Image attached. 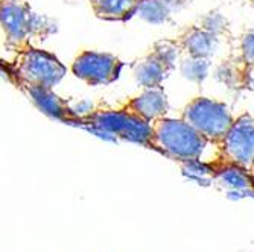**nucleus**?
Segmentation results:
<instances>
[{"instance_id":"2eb2a0df","label":"nucleus","mask_w":254,"mask_h":252,"mask_svg":"<svg viewBox=\"0 0 254 252\" xmlns=\"http://www.w3.org/2000/svg\"><path fill=\"white\" fill-rule=\"evenodd\" d=\"M210 70V61L209 58H199V56H190L184 58L180 65V72L184 79H188L195 84H201Z\"/></svg>"},{"instance_id":"f8f14e48","label":"nucleus","mask_w":254,"mask_h":252,"mask_svg":"<svg viewBox=\"0 0 254 252\" xmlns=\"http://www.w3.org/2000/svg\"><path fill=\"white\" fill-rule=\"evenodd\" d=\"M96 17L108 21H127L135 15L138 0H88Z\"/></svg>"},{"instance_id":"f257e3e1","label":"nucleus","mask_w":254,"mask_h":252,"mask_svg":"<svg viewBox=\"0 0 254 252\" xmlns=\"http://www.w3.org/2000/svg\"><path fill=\"white\" fill-rule=\"evenodd\" d=\"M0 25L6 43L18 50L29 48L32 40H46V37L57 32L54 20L37 14L23 0H2Z\"/></svg>"},{"instance_id":"4be33fe9","label":"nucleus","mask_w":254,"mask_h":252,"mask_svg":"<svg viewBox=\"0 0 254 252\" xmlns=\"http://www.w3.org/2000/svg\"><path fill=\"white\" fill-rule=\"evenodd\" d=\"M250 172H251V175H253V178H254V166H253V169H251Z\"/></svg>"},{"instance_id":"39448f33","label":"nucleus","mask_w":254,"mask_h":252,"mask_svg":"<svg viewBox=\"0 0 254 252\" xmlns=\"http://www.w3.org/2000/svg\"><path fill=\"white\" fill-rule=\"evenodd\" d=\"M99 131L113 134L121 139L151 146L152 123L135 116L128 109H98L85 117Z\"/></svg>"},{"instance_id":"a211bd4d","label":"nucleus","mask_w":254,"mask_h":252,"mask_svg":"<svg viewBox=\"0 0 254 252\" xmlns=\"http://www.w3.org/2000/svg\"><path fill=\"white\" fill-rule=\"evenodd\" d=\"M199 26L205 29L207 32H210L216 37H221L228 32V20L225 15L221 14V11L213 9L201 17Z\"/></svg>"},{"instance_id":"aec40b11","label":"nucleus","mask_w":254,"mask_h":252,"mask_svg":"<svg viewBox=\"0 0 254 252\" xmlns=\"http://www.w3.org/2000/svg\"><path fill=\"white\" fill-rule=\"evenodd\" d=\"M242 88L254 93V64L242 65Z\"/></svg>"},{"instance_id":"ddd939ff","label":"nucleus","mask_w":254,"mask_h":252,"mask_svg":"<svg viewBox=\"0 0 254 252\" xmlns=\"http://www.w3.org/2000/svg\"><path fill=\"white\" fill-rule=\"evenodd\" d=\"M172 8L166 0H138L135 15L151 25H161L169 20Z\"/></svg>"},{"instance_id":"412c9836","label":"nucleus","mask_w":254,"mask_h":252,"mask_svg":"<svg viewBox=\"0 0 254 252\" xmlns=\"http://www.w3.org/2000/svg\"><path fill=\"white\" fill-rule=\"evenodd\" d=\"M250 6H251V8L254 9V0H250Z\"/></svg>"},{"instance_id":"9b49d317","label":"nucleus","mask_w":254,"mask_h":252,"mask_svg":"<svg viewBox=\"0 0 254 252\" xmlns=\"http://www.w3.org/2000/svg\"><path fill=\"white\" fill-rule=\"evenodd\" d=\"M171 72L172 68L158 56H155L152 52L148 56H145L140 62H137V65L134 67L135 81L143 88L160 87Z\"/></svg>"},{"instance_id":"0eeeda50","label":"nucleus","mask_w":254,"mask_h":252,"mask_svg":"<svg viewBox=\"0 0 254 252\" xmlns=\"http://www.w3.org/2000/svg\"><path fill=\"white\" fill-rule=\"evenodd\" d=\"M122 67L124 62L111 53L85 50L75 58L72 72L88 85H108L121 76Z\"/></svg>"},{"instance_id":"f3484780","label":"nucleus","mask_w":254,"mask_h":252,"mask_svg":"<svg viewBox=\"0 0 254 252\" xmlns=\"http://www.w3.org/2000/svg\"><path fill=\"white\" fill-rule=\"evenodd\" d=\"M215 76L228 88L242 87V67L239 68L232 61H222L216 68Z\"/></svg>"},{"instance_id":"4468645a","label":"nucleus","mask_w":254,"mask_h":252,"mask_svg":"<svg viewBox=\"0 0 254 252\" xmlns=\"http://www.w3.org/2000/svg\"><path fill=\"white\" fill-rule=\"evenodd\" d=\"M218 178L227 187H233V189L254 187V178H253L251 172L241 166H236V164L225 163V167L218 170Z\"/></svg>"},{"instance_id":"6e6552de","label":"nucleus","mask_w":254,"mask_h":252,"mask_svg":"<svg viewBox=\"0 0 254 252\" xmlns=\"http://www.w3.org/2000/svg\"><path fill=\"white\" fill-rule=\"evenodd\" d=\"M124 108L135 114V116L142 117L143 120L152 123L166 116L169 103L165 90L160 85V87L145 88L140 95L132 98Z\"/></svg>"},{"instance_id":"1a4fd4ad","label":"nucleus","mask_w":254,"mask_h":252,"mask_svg":"<svg viewBox=\"0 0 254 252\" xmlns=\"http://www.w3.org/2000/svg\"><path fill=\"white\" fill-rule=\"evenodd\" d=\"M18 85L28 95V98L46 114H49L52 117H58V119L73 117L68 103L63 101L60 96H57L52 91V88L31 85V84H18Z\"/></svg>"},{"instance_id":"7ed1b4c3","label":"nucleus","mask_w":254,"mask_h":252,"mask_svg":"<svg viewBox=\"0 0 254 252\" xmlns=\"http://www.w3.org/2000/svg\"><path fill=\"white\" fill-rule=\"evenodd\" d=\"M11 75L17 84H31L40 87H55L65 75V67L60 59L41 49H21L11 62Z\"/></svg>"},{"instance_id":"20e7f679","label":"nucleus","mask_w":254,"mask_h":252,"mask_svg":"<svg viewBox=\"0 0 254 252\" xmlns=\"http://www.w3.org/2000/svg\"><path fill=\"white\" fill-rule=\"evenodd\" d=\"M183 120H186L199 134L212 143H222L235 119L228 106L219 101L209 98H195L183 111Z\"/></svg>"},{"instance_id":"dca6fc26","label":"nucleus","mask_w":254,"mask_h":252,"mask_svg":"<svg viewBox=\"0 0 254 252\" xmlns=\"http://www.w3.org/2000/svg\"><path fill=\"white\" fill-rule=\"evenodd\" d=\"M183 50L184 49H183V46L178 38L177 40H160L152 48V53L155 56H158L165 64H168L172 70H174L175 62L180 58Z\"/></svg>"},{"instance_id":"423d86ee","label":"nucleus","mask_w":254,"mask_h":252,"mask_svg":"<svg viewBox=\"0 0 254 252\" xmlns=\"http://www.w3.org/2000/svg\"><path fill=\"white\" fill-rule=\"evenodd\" d=\"M219 149L225 163L251 170L254 166V117L245 112L235 119L233 126L219 143Z\"/></svg>"},{"instance_id":"9d476101","label":"nucleus","mask_w":254,"mask_h":252,"mask_svg":"<svg viewBox=\"0 0 254 252\" xmlns=\"http://www.w3.org/2000/svg\"><path fill=\"white\" fill-rule=\"evenodd\" d=\"M178 40L184 52H188V55L190 56L199 58H210L212 55H215L219 44V37L207 32L199 25L186 29L178 37Z\"/></svg>"},{"instance_id":"f03ea898","label":"nucleus","mask_w":254,"mask_h":252,"mask_svg":"<svg viewBox=\"0 0 254 252\" xmlns=\"http://www.w3.org/2000/svg\"><path fill=\"white\" fill-rule=\"evenodd\" d=\"M209 140L183 119L161 117L152 122L151 146L180 161H195Z\"/></svg>"},{"instance_id":"6ab92c4d","label":"nucleus","mask_w":254,"mask_h":252,"mask_svg":"<svg viewBox=\"0 0 254 252\" xmlns=\"http://www.w3.org/2000/svg\"><path fill=\"white\" fill-rule=\"evenodd\" d=\"M239 49H241L242 62L254 64V29H248L242 34Z\"/></svg>"}]
</instances>
